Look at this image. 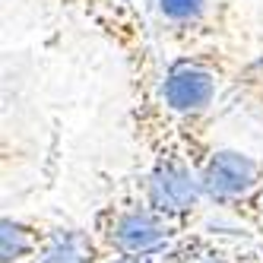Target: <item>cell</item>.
I'll list each match as a JSON object with an SVG mask.
<instances>
[{
	"instance_id": "6da1fadb",
	"label": "cell",
	"mask_w": 263,
	"mask_h": 263,
	"mask_svg": "<svg viewBox=\"0 0 263 263\" xmlns=\"http://www.w3.org/2000/svg\"><path fill=\"white\" fill-rule=\"evenodd\" d=\"M127 70H130V127H134L137 140L134 178L140 181L149 203L181 235L194 232L200 229L206 210H210L197 175L194 140L159 99L156 89L159 64L153 54L130 61Z\"/></svg>"
},
{
	"instance_id": "7a4b0ae2",
	"label": "cell",
	"mask_w": 263,
	"mask_h": 263,
	"mask_svg": "<svg viewBox=\"0 0 263 263\" xmlns=\"http://www.w3.org/2000/svg\"><path fill=\"white\" fill-rule=\"evenodd\" d=\"M89 229L102 241L111 263L159 257L181 238V232L149 203L134 175H127L118 191L96 206Z\"/></svg>"
},
{
	"instance_id": "3957f363",
	"label": "cell",
	"mask_w": 263,
	"mask_h": 263,
	"mask_svg": "<svg viewBox=\"0 0 263 263\" xmlns=\"http://www.w3.org/2000/svg\"><path fill=\"white\" fill-rule=\"evenodd\" d=\"M229 77V61L216 54L178 51L159 67L156 89L172 118L191 134L210 137V115L219 99L222 80Z\"/></svg>"
},
{
	"instance_id": "277c9868",
	"label": "cell",
	"mask_w": 263,
	"mask_h": 263,
	"mask_svg": "<svg viewBox=\"0 0 263 263\" xmlns=\"http://www.w3.org/2000/svg\"><path fill=\"white\" fill-rule=\"evenodd\" d=\"M146 13L178 51L216 54L229 61L235 26L225 0H146Z\"/></svg>"
},
{
	"instance_id": "5b68a950",
	"label": "cell",
	"mask_w": 263,
	"mask_h": 263,
	"mask_svg": "<svg viewBox=\"0 0 263 263\" xmlns=\"http://www.w3.org/2000/svg\"><path fill=\"white\" fill-rule=\"evenodd\" d=\"M197 175L206 203L232 213L241 200H248L263 184V159L210 140L197 153Z\"/></svg>"
},
{
	"instance_id": "8992f818",
	"label": "cell",
	"mask_w": 263,
	"mask_h": 263,
	"mask_svg": "<svg viewBox=\"0 0 263 263\" xmlns=\"http://www.w3.org/2000/svg\"><path fill=\"white\" fill-rule=\"evenodd\" d=\"M251 232H184L165 251V263H244L251 248Z\"/></svg>"
},
{
	"instance_id": "52a82bcc",
	"label": "cell",
	"mask_w": 263,
	"mask_h": 263,
	"mask_svg": "<svg viewBox=\"0 0 263 263\" xmlns=\"http://www.w3.org/2000/svg\"><path fill=\"white\" fill-rule=\"evenodd\" d=\"M29 263H111V257L89 225L51 222L45 244Z\"/></svg>"
},
{
	"instance_id": "ba28073f",
	"label": "cell",
	"mask_w": 263,
	"mask_h": 263,
	"mask_svg": "<svg viewBox=\"0 0 263 263\" xmlns=\"http://www.w3.org/2000/svg\"><path fill=\"white\" fill-rule=\"evenodd\" d=\"M48 219L4 216L0 219V263H29L48 238Z\"/></svg>"
},
{
	"instance_id": "9c48e42d",
	"label": "cell",
	"mask_w": 263,
	"mask_h": 263,
	"mask_svg": "<svg viewBox=\"0 0 263 263\" xmlns=\"http://www.w3.org/2000/svg\"><path fill=\"white\" fill-rule=\"evenodd\" d=\"M232 216L248 229L251 235H257V238H263V184L257 187V191L248 197V200H241L235 210H232Z\"/></svg>"
},
{
	"instance_id": "30bf717a",
	"label": "cell",
	"mask_w": 263,
	"mask_h": 263,
	"mask_svg": "<svg viewBox=\"0 0 263 263\" xmlns=\"http://www.w3.org/2000/svg\"><path fill=\"white\" fill-rule=\"evenodd\" d=\"M115 263H165V254H159V257H140V260H115Z\"/></svg>"
},
{
	"instance_id": "8fae6325",
	"label": "cell",
	"mask_w": 263,
	"mask_h": 263,
	"mask_svg": "<svg viewBox=\"0 0 263 263\" xmlns=\"http://www.w3.org/2000/svg\"><path fill=\"white\" fill-rule=\"evenodd\" d=\"M54 4H61V7H67V10H77V0H54Z\"/></svg>"
}]
</instances>
